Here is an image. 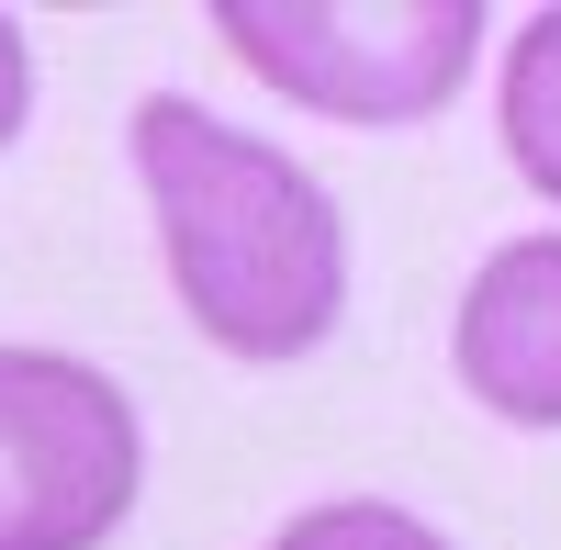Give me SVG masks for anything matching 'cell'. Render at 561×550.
<instances>
[{
    "instance_id": "obj_3",
    "label": "cell",
    "mask_w": 561,
    "mask_h": 550,
    "mask_svg": "<svg viewBox=\"0 0 561 550\" xmlns=\"http://www.w3.org/2000/svg\"><path fill=\"white\" fill-rule=\"evenodd\" d=\"M147 494L135 393L79 348L0 337V550H113Z\"/></svg>"
},
{
    "instance_id": "obj_6",
    "label": "cell",
    "mask_w": 561,
    "mask_h": 550,
    "mask_svg": "<svg viewBox=\"0 0 561 550\" xmlns=\"http://www.w3.org/2000/svg\"><path fill=\"white\" fill-rule=\"evenodd\" d=\"M270 550H460L438 517L393 506V494H325V506H293L270 528Z\"/></svg>"
},
{
    "instance_id": "obj_5",
    "label": "cell",
    "mask_w": 561,
    "mask_h": 550,
    "mask_svg": "<svg viewBox=\"0 0 561 550\" xmlns=\"http://www.w3.org/2000/svg\"><path fill=\"white\" fill-rule=\"evenodd\" d=\"M494 135H505V169L561 214V0L528 12L505 34V68H494Z\"/></svg>"
},
{
    "instance_id": "obj_2",
    "label": "cell",
    "mask_w": 561,
    "mask_h": 550,
    "mask_svg": "<svg viewBox=\"0 0 561 550\" xmlns=\"http://www.w3.org/2000/svg\"><path fill=\"white\" fill-rule=\"evenodd\" d=\"M214 34L293 113L404 135L472 90V57L494 23L483 0H214Z\"/></svg>"
},
{
    "instance_id": "obj_4",
    "label": "cell",
    "mask_w": 561,
    "mask_h": 550,
    "mask_svg": "<svg viewBox=\"0 0 561 550\" xmlns=\"http://www.w3.org/2000/svg\"><path fill=\"white\" fill-rule=\"evenodd\" d=\"M449 371L460 393L505 427H561V225L539 237H505L449 314Z\"/></svg>"
},
{
    "instance_id": "obj_1",
    "label": "cell",
    "mask_w": 561,
    "mask_h": 550,
    "mask_svg": "<svg viewBox=\"0 0 561 550\" xmlns=\"http://www.w3.org/2000/svg\"><path fill=\"white\" fill-rule=\"evenodd\" d=\"M124 147H135V192L158 214L169 293L203 326V348L248 359V371H280V359H314L337 337L348 214L293 147L225 124L192 90H147Z\"/></svg>"
},
{
    "instance_id": "obj_7",
    "label": "cell",
    "mask_w": 561,
    "mask_h": 550,
    "mask_svg": "<svg viewBox=\"0 0 561 550\" xmlns=\"http://www.w3.org/2000/svg\"><path fill=\"white\" fill-rule=\"evenodd\" d=\"M23 124H34V45H23L12 12H0V158L23 147Z\"/></svg>"
}]
</instances>
